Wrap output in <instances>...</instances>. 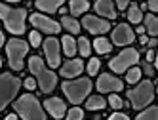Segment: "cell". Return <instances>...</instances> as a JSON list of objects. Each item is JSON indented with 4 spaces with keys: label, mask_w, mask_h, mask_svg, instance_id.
Segmentation results:
<instances>
[{
    "label": "cell",
    "mask_w": 158,
    "mask_h": 120,
    "mask_svg": "<svg viewBox=\"0 0 158 120\" xmlns=\"http://www.w3.org/2000/svg\"><path fill=\"white\" fill-rule=\"evenodd\" d=\"M14 107H15L17 114L23 120H46V114H44L38 99H36L35 95H31V93L21 95L19 99L15 101Z\"/></svg>",
    "instance_id": "obj_1"
},
{
    "label": "cell",
    "mask_w": 158,
    "mask_h": 120,
    "mask_svg": "<svg viewBox=\"0 0 158 120\" xmlns=\"http://www.w3.org/2000/svg\"><path fill=\"white\" fill-rule=\"evenodd\" d=\"M29 69H31V72L38 78L40 90H42L44 93H48V92H52V90L55 88V84H57V76H55L52 71H48L46 67H44V61H42L38 56H35V57L29 59Z\"/></svg>",
    "instance_id": "obj_2"
},
{
    "label": "cell",
    "mask_w": 158,
    "mask_h": 120,
    "mask_svg": "<svg viewBox=\"0 0 158 120\" xmlns=\"http://www.w3.org/2000/svg\"><path fill=\"white\" fill-rule=\"evenodd\" d=\"M25 10H14L6 4H0V19L6 23V29L14 35H23L25 32Z\"/></svg>",
    "instance_id": "obj_3"
},
{
    "label": "cell",
    "mask_w": 158,
    "mask_h": 120,
    "mask_svg": "<svg viewBox=\"0 0 158 120\" xmlns=\"http://www.w3.org/2000/svg\"><path fill=\"white\" fill-rule=\"evenodd\" d=\"M128 97H130L133 109H143L145 105H149L152 101V97H154V86H152V82L143 80L137 88H133V90L128 92Z\"/></svg>",
    "instance_id": "obj_4"
},
{
    "label": "cell",
    "mask_w": 158,
    "mask_h": 120,
    "mask_svg": "<svg viewBox=\"0 0 158 120\" xmlns=\"http://www.w3.org/2000/svg\"><path fill=\"white\" fill-rule=\"evenodd\" d=\"M8 59H10V67L14 71H21L23 69V57L27 56L29 52V44L23 40H17V38H12L8 42Z\"/></svg>",
    "instance_id": "obj_5"
},
{
    "label": "cell",
    "mask_w": 158,
    "mask_h": 120,
    "mask_svg": "<svg viewBox=\"0 0 158 120\" xmlns=\"http://www.w3.org/2000/svg\"><path fill=\"white\" fill-rule=\"evenodd\" d=\"M92 90V82L88 78H80V80H73V82H63V92L67 93L69 101L78 105L84 97L88 95V92Z\"/></svg>",
    "instance_id": "obj_6"
},
{
    "label": "cell",
    "mask_w": 158,
    "mask_h": 120,
    "mask_svg": "<svg viewBox=\"0 0 158 120\" xmlns=\"http://www.w3.org/2000/svg\"><path fill=\"white\" fill-rule=\"evenodd\" d=\"M19 78L12 74H0V111L15 97V93L19 92Z\"/></svg>",
    "instance_id": "obj_7"
},
{
    "label": "cell",
    "mask_w": 158,
    "mask_h": 120,
    "mask_svg": "<svg viewBox=\"0 0 158 120\" xmlns=\"http://www.w3.org/2000/svg\"><path fill=\"white\" fill-rule=\"evenodd\" d=\"M137 61H139V53H137V50L128 48V50H124L120 56H116L114 59H112V61L109 63V67L114 71V72H124V71H128V67L135 65Z\"/></svg>",
    "instance_id": "obj_8"
},
{
    "label": "cell",
    "mask_w": 158,
    "mask_h": 120,
    "mask_svg": "<svg viewBox=\"0 0 158 120\" xmlns=\"http://www.w3.org/2000/svg\"><path fill=\"white\" fill-rule=\"evenodd\" d=\"M31 23L35 25L38 31L50 32V35H55V32H59V29H61V25L55 23L53 19H50V17H46V15H38V14L31 15Z\"/></svg>",
    "instance_id": "obj_9"
},
{
    "label": "cell",
    "mask_w": 158,
    "mask_h": 120,
    "mask_svg": "<svg viewBox=\"0 0 158 120\" xmlns=\"http://www.w3.org/2000/svg\"><path fill=\"white\" fill-rule=\"evenodd\" d=\"M133 38H135L133 31H131V29H130L126 23L118 25L114 31H112V42H114V44H118V46L131 44V42H133Z\"/></svg>",
    "instance_id": "obj_10"
},
{
    "label": "cell",
    "mask_w": 158,
    "mask_h": 120,
    "mask_svg": "<svg viewBox=\"0 0 158 120\" xmlns=\"http://www.w3.org/2000/svg\"><path fill=\"white\" fill-rule=\"evenodd\" d=\"M82 25L89 31V32H94V35H101V32H107L109 31V21L105 19H99L95 15H86L82 19Z\"/></svg>",
    "instance_id": "obj_11"
},
{
    "label": "cell",
    "mask_w": 158,
    "mask_h": 120,
    "mask_svg": "<svg viewBox=\"0 0 158 120\" xmlns=\"http://www.w3.org/2000/svg\"><path fill=\"white\" fill-rule=\"evenodd\" d=\"M122 80H118L116 76L110 74H101L97 80V90L99 92H120L122 90Z\"/></svg>",
    "instance_id": "obj_12"
},
{
    "label": "cell",
    "mask_w": 158,
    "mask_h": 120,
    "mask_svg": "<svg viewBox=\"0 0 158 120\" xmlns=\"http://www.w3.org/2000/svg\"><path fill=\"white\" fill-rule=\"evenodd\" d=\"M44 52H46V57H48V63L52 67H57L59 65V42L55 38H48L44 42Z\"/></svg>",
    "instance_id": "obj_13"
},
{
    "label": "cell",
    "mask_w": 158,
    "mask_h": 120,
    "mask_svg": "<svg viewBox=\"0 0 158 120\" xmlns=\"http://www.w3.org/2000/svg\"><path fill=\"white\" fill-rule=\"evenodd\" d=\"M44 107L48 109V113L53 118H63V114H65V103L59 99V97H50V99H46Z\"/></svg>",
    "instance_id": "obj_14"
},
{
    "label": "cell",
    "mask_w": 158,
    "mask_h": 120,
    "mask_svg": "<svg viewBox=\"0 0 158 120\" xmlns=\"http://www.w3.org/2000/svg\"><path fill=\"white\" fill-rule=\"evenodd\" d=\"M82 61L80 59H73V61H67L63 67H61V76H78L82 72Z\"/></svg>",
    "instance_id": "obj_15"
},
{
    "label": "cell",
    "mask_w": 158,
    "mask_h": 120,
    "mask_svg": "<svg viewBox=\"0 0 158 120\" xmlns=\"http://www.w3.org/2000/svg\"><path fill=\"white\" fill-rule=\"evenodd\" d=\"M95 12H97L99 15L109 17V19H114V17H116V10L112 8V2H110V0H97Z\"/></svg>",
    "instance_id": "obj_16"
},
{
    "label": "cell",
    "mask_w": 158,
    "mask_h": 120,
    "mask_svg": "<svg viewBox=\"0 0 158 120\" xmlns=\"http://www.w3.org/2000/svg\"><path fill=\"white\" fill-rule=\"evenodd\" d=\"M63 4V0H36V8L38 10H44V12H57L59 6Z\"/></svg>",
    "instance_id": "obj_17"
},
{
    "label": "cell",
    "mask_w": 158,
    "mask_h": 120,
    "mask_svg": "<svg viewBox=\"0 0 158 120\" xmlns=\"http://www.w3.org/2000/svg\"><path fill=\"white\" fill-rule=\"evenodd\" d=\"M105 105H107V101L103 99V97H99V95L89 97L88 103H86V107L89 109V111H101V109H105Z\"/></svg>",
    "instance_id": "obj_18"
},
{
    "label": "cell",
    "mask_w": 158,
    "mask_h": 120,
    "mask_svg": "<svg viewBox=\"0 0 158 120\" xmlns=\"http://www.w3.org/2000/svg\"><path fill=\"white\" fill-rule=\"evenodd\" d=\"M88 6H89V4H88V0H71V12H73L74 15L86 12Z\"/></svg>",
    "instance_id": "obj_19"
},
{
    "label": "cell",
    "mask_w": 158,
    "mask_h": 120,
    "mask_svg": "<svg viewBox=\"0 0 158 120\" xmlns=\"http://www.w3.org/2000/svg\"><path fill=\"white\" fill-rule=\"evenodd\" d=\"M94 48L97 50V53H109V52L112 50L110 42H109L107 38H97V40L94 42Z\"/></svg>",
    "instance_id": "obj_20"
},
{
    "label": "cell",
    "mask_w": 158,
    "mask_h": 120,
    "mask_svg": "<svg viewBox=\"0 0 158 120\" xmlns=\"http://www.w3.org/2000/svg\"><path fill=\"white\" fill-rule=\"evenodd\" d=\"M63 50H65V53L67 56H74L76 53V42L71 38V36H63Z\"/></svg>",
    "instance_id": "obj_21"
},
{
    "label": "cell",
    "mask_w": 158,
    "mask_h": 120,
    "mask_svg": "<svg viewBox=\"0 0 158 120\" xmlns=\"http://www.w3.org/2000/svg\"><path fill=\"white\" fill-rule=\"evenodd\" d=\"M145 25H147V31L152 35V38L158 35V21H156V17L154 15H147L145 17Z\"/></svg>",
    "instance_id": "obj_22"
},
{
    "label": "cell",
    "mask_w": 158,
    "mask_h": 120,
    "mask_svg": "<svg viewBox=\"0 0 158 120\" xmlns=\"http://www.w3.org/2000/svg\"><path fill=\"white\" fill-rule=\"evenodd\" d=\"M135 120H158V109H156V107L147 109V111H143Z\"/></svg>",
    "instance_id": "obj_23"
},
{
    "label": "cell",
    "mask_w": 158,
    "mask_h": 120,
    "mask_svg": "<svg viewBox=\"0 0 158 120\" xmlns=\"http://www.w3.org/2000/svg\"><path fill=\"white\" fill-rule=\"evenodd\" d=\"M63 27L67 29V31H71V32H78L80 31V25H78V21L76 19H73V17H63Z\"/></svg>",
    "instance_id": "obj_24"
},
{
    "label": "cell",
    "mask_w": 158,
    "mask_h": 120,
    "mask_svg": "<svg viewBox=\"0 0 158 120\" xmlns=\"http://www.w3.org/2000/svg\"><path fill=\"white\" fill-rule=\"evenodd\" d=\"M128 17H130V21H133V23H141L143 14H141L139 6H131V8L128 10Z\"/></svg>",
    "instance_id": "obj_25"
},
{
    "label": "cell",
    "mask_w": 158,
    "mask_h": 120,
    "mask_svg": "<svg viewBox=\"0 0 158 120\" xmlns=\"http://www.w3.org/2000/svg\"><path fill=\"white\" fill-rule=\"evenodd\" d=\"M78 50H80V53H82L84 57H86V56H89V50H92V48H89L88 38H80V40H78Z\"/></svg>",
    "instance_id": "obj_26"
},
{
    "label": "cell",
    "mask_w": 158,
    "mask_h": 120,
    "mask_svg": "<svg viewBox=\"0 0 158 120\" xmlns=\"http://www.w3.org/2000/svg\"><path fill=\"white\" fill-rule=\"evenodd\" d=\"M82 116H84L82 109L74 107V109H71V111H69V114H67V120H82Z\"/></svg>",
    "instance_id": "obj_27"
},
{
    "label": "cell",
    "mask_w": 158,
    "mask_h": 120,
    "mask_svg": "<svg viewBox=\"0 0 158 120\" xmlns=\"http://www.w3.org/2000/svg\"><path fill=\"white\" fill-rule=\"evenodd\" d=\"M139 76H141V71H139V69H130L126 78H128L130 84H133V82H137V80H139Z\"/></svg>",
    "instance_id": "obj_28"
},
{
    "label": "cell",
    "mask_w": 158,
    "mask_h": 120,
    "mask_svg": "<svg viewBox=\"0 0 158 120\" xmlns=\"http://www.w3.org/2000/svg\"><path fill=\"white\" fill-rule=\"evenodd\" d=\"M99 67H101V63H99V59H92V61L88 63V72H89V74H97Z\"/></svg>",
    "instance_id": "obj_29"
},
{
    "label": "cell",
    "mask_w": 158,
    "mask_h": 120,
    "mask_svg": "<svg viewBox=\"0 0 158 120\" xmlns=\"http://www.w3.org/2000/svg\"><path fill=\"white\" fill-rule=\"evenodd\" d=\"M109 103H110L112 109H120V107H122V99H120L118 95H110V97H109Z\"/></svg>",
    "instance_id": "obj_30"
},
{
    "label": "cell",
    "mask_w": 158,
    "mask_h": 120,
    "mask_svg": "<svg viewBox=\"0 0 158 120\" xmlns=\"http://www.w3.org/2000/svg\"><path fill=\"white\" fill-rule=\"evenodd\" d=\"M31 44H32V46H38V44H40V35H38L36 31L31 32Z\"/></svg>",
    "instance_id": "obj_31"
},
{
    "label": "cell",
    "mask_w": 158,
    "mask_h": 120,
    "mask_svg": "<svg viewBox=\"0 0 158 120\" xmlns=\"http://www.w3.org/2000/svg\"><path fill=\"white\" fill-rule=\"evenodd\" d=\"M35 86H36V82L32 80V78H27V80H25V88H27V90H35Z\"/></svg>",
    "instance_id": "obj_32"
},
{
    "label": "cell",
    "mask_w": 158,
    "mask_h": 120,
    "mask_svg": "<svg viewBox=\"0 0 158 120\" xmlns=\"http://www.w3.org/2000/svg\"><path fill=\"white\" fill-rule=\"evenodd\" d=\"M109 120H128V116H126V114H120V113H116V114H112Z\"/></svg>",
    "instance_id": "obj_33"
},
{
    "label": "cell",
    "mask_w": 158,
    "mask_h": 120,
    "mask_svg": "<svg viewBox=\"0 0 158 120\" xmlns=\"http://www.w3.org/2000/svg\"><path fill=\"white\" fill-rule=\"evenodd\" d=\"M128 2H130V0H116V4H118L120 10H126L128 8Z\"/></svg>",
    "instance_id": "obj_34"
},
{
    "label": "cell",
    "mask_w": 158,
    "mask_h": 120,
    "mask_svg": "<svg viewBox=\"0 0 158 120\" xmlns=\"http://www.w3.org/2000/svg\"><path fill=\"white\" fill-rule=\"evenodd\" d=\"M149 8L152 10V12H156L158 10V0H149Z\"/></svg>",
    "instance_id": "obj_35"
},
{
    "label": "cell",
    "mask_w": 158,
    "mask_h": 120,
    "mask_svg": "<svg viewBox=\"0 0 158 120\" xmlns=\"http://www.w3.org/2000/svg\"><path fill=\"white\" fill-rule=\"evenodd\" d=\"M147 59H149V61H154V50H151L149 53H147Z\"/></svg>",
    "instance_id": "obj_36"
},
{
    "label": "cell",
    "mask_w": 158,
    "mask_h": 120,
    "mask_svg": "<svg viewBox=\"0 0 158 120\" xmlns=\"http://www.w3.org/2000/svg\"><path fill=\"white\" fill-rule=\"evenodd\" d=\"M147 42H149V40H147V36H145V35H141V44H147Z\"/></svg>",
    "instance_id": "obj_37"
},
{
    "label": "cell",
    "mask_w": 158,
    "mask_h": 120,
    "mask_svg": "<svg viewBox=\"0 0 158 120\" xmlns=\"http://www.w3.org/2000/svg\"><path fill=\"white\" fill-rule=\"evenodd\" d=\"M6 120H17V116L15 114H10V116H6Z\"/></svg>",
    "instance_id": "obj_38"
},
{
    "label": "cell",
    "mask_w": 158,
    "mask_h": 120,
    "mask_svg": "<svg viewBox=\"0 0 158 120\" xmlns=\"http://www.w3.org/2000/svg\"><path fill=\"white\" fill-rule=\"evenodd\" d=\"M4 44V35H2V31H0V46Z\"/></svg>",
    "instance_id": "obj_39"
},
{
    "label": "cell",
    "mask_w": 158,
    "mask_h": 120,
    "mask_svg": "<svg viewBox=\"0 0 158 120\" xmlns=\"http://www.w3.org/2000/svg\"><path fill=\"white\" fill-rule=\"evenodd\" d=\"M8 2H17V0H8Z\"/></svg>",
    "instance_id": "obj_40"
},
{
    "label": "cell",
    "mask_w": 158,
    "mask_h": 120,
    "mask_svg": "<svg viewBox=\"0 0 158 120\" xmlns=\"http://www.w3.org/2000/svg\"><path fill=\"white\" fill-rule=\"evenodd\" d=\"M0 65H2V61H0Z\"/></svg>",
    "instance_id": "obj_41"
}]
</instances>
